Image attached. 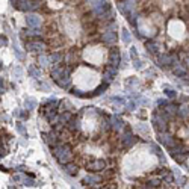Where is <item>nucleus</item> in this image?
Instances as JSON below:
<instances>
[{"mask_svg":"<svg viewBox=\"0 0 189 189\" xmlns=\"http://www.w3.org/2000/svg\"><path fill=\"white\" fill-rule=\"evenodd\" d=\"M29 109H24V110H15V117H18L20 119H23V121H26V119H29Z\"/></svg>","mask_w":189,"mask_h":189,"instance_id":"30","label":"nucleus"},{"mask_svg":"<svg viewBox=\"0 0 189 189\" xmlns=\"http://www.w3.org/2000/svg\"><path fill=\"white\" fill-rule=\"evenodd\" d=\"M162 182V177H150L145 182V188H160Z\"/></svg>","mask_w":189,"mask_h":189,"instance_id":"23","label":"nucleus"},{"mask_svg":"<svg viewBox=\"0 0 189 189\" xmlns=\"http://www.w3.org/2000/svg\"><path fill=\"white\" fill-rule=\"evenodd\" d=\"M112 177H114V171L112 169H107L106 173H103V176H101L103 180H109V178H112Z\"/></svg>","mask_w":189,"mask_h":189,"instance_id":"41","label":"nucleus"},{"mask_svg":"<svg viewBox=\"0 0 189 189\" xmlns=\"http://www.w3.org/2000/svg\"><path fill=\"white\" fill-rule=\"evenodd\" d=\"M118 74V67H112V65H107L106 70L103 71V82H112Z\"/></svg>","mask_w":189,"mask_h":189,"instance_id":"13","label":"nucleus"},{"mask_svg":"<svg viewBox=\"0 0 189 189\" xmlns=\"http://www.w3.org/2000/svg\"><path fill=\"white\" fill-rule=\"evenodd\" d=\"M118 9H119V12L126 17L129 12L136 11V0H119Z\"/></svg>","mask_w":189,"mask_h":189,"instance_id":"10","label":"nucleus"},{"mask_svg":"<svg viewBox=\"0 0 189 189\" xmlns=\"http://www.w3.org/2000/svg\"><path fill=\"white\" fill-rule=\"evenodd\" d=\"M110 121H112V129L117 130V132H119L121 129H124V126H126L124 121L119 118L118 115H112V117H110Z\"/></svg>","mask_w":189,"mask_h":189,"instance_id":"21","label":"nucleus"},{"mask_svg":"<svg viewBox=\"0 0 189 189\" xmlns=\"http://www.w3.org/2000/svg\"><path fill=\"white\" fill-rule=\"evenodd\" d=\"M0 44H2V47H6V46H8V38L5 35L0 36Z\"/></svg>","mask_w":189,"mask_h":189,"instance_id":"46","label":"nucleus"},{"mask_svg":"<svg viewBox=\"0 0 189 189\" xmlns=\"http://www.w3.org/2000/svg\"><path fill=\"white\" fill-rule=\"evenodd\" d=\"M46 47H47L46 43L39 38H32V39H29V43H26V50L30 52V53H36V55L44 53Z\"/></svg>","mask_w":189,"mask_h":189,"instance_id":"6","label":"nucleus"},{"mask_svg":"<svg viewBox=\"0 0 189 189\" xmlns=\"http://www.w3.org/2000/svg\"><path fill=\"white\" fill-rule=\"evenodd\" d=\"M64 73H65V65H62V67H56V68H53V70L50 71V77H52V80H53V82H58L61 77L64 76Z\"/></svg>","mask_w":189,"mask_h":189,"instance_id":"18","label":"nucleus"},{"mask_svg":"<svg viewBox=\"0 0 189 189\" xmlns=\"http://www.w3.org/2000/svg\"><path fill=\"white\" fill-rule=\"evenodd\" d=\"M101 43H105L106 46H114L118 41V35L115 34V29H107L106 32H103L100 36Z\"/></svg>","mask_w":189,"mask_h":189,"instance_id":"11","label":"nucleus"},{"mask_svg":"<svg viewBox=\"0 0 189 189\" xmlns=\"http://www.w3.org/2000/svg\"><path fill=\"white\" fill-rule=\"evenodd\" d=\"M109 88V82H103L100 86H97L92 92H89V97H97V95H101L106 92V89Z\"/></svg>","mask_w":189,"mask_h":189,"instance_id":"24","label":"nucleus"},{"mask_svg":"<svg viewBox=\"0 0 189 189\" xmlns=\"http://www.w3.org/2000/svg\"><path fill=\"white\" fill-rule=\"evenodd\" d=\"M100 129L103 130V132H107V130L112 129V121H110V118L109 117H106V115H100Z\"/></svg>","mask_w":189,"mask_h":189,"instance_id":"19","label":"nucleus"},{"mask_svg":"<svg viewBox=\"0 0 189 189\" xmlns=\"http://www.w3.org/2000/svg\"><path fill=\"white\" fill-rule=\"evenodd\" d=\"M133 67H135L136 70H141V68H142V62H141V59H139V58L133 61Z\"/></svg>","mask_w":189,"mask_h":189,"instance_id":"45","label":"nucleus"},{"mask_svg":"<svg viewBox=\"0 0 189 189\" xmlns=\"http://www.w3.org/2000/svg\"><path fill=\"white\" fill-rule=\"evenodd\" d=\"M183 64H185V65H186V67L189 68V56H185V59H183Z\"/></svg>","mask_w":189,"mask_h":189,"instance_id":"51","label":"nucleus"},{"mask_svg":"<svg viewBox=\"0 0 189 189\" xmlns=\"http://www.w3.org/2000/svg\"><path fill=\"white\" fill-rule=\"evenodd\" d=\"M15 56H17V58H18L20 61L24 59V55L21 53V52H20V50H18V48H15Z\"/></svg>","mask_w":189,"mask_h":189,"instance_id":"47","label":"nucleus"},{"mask_svg":"<svg viewBox=\"0 0 189 189\" xmlns=\"http://www.w3.org/2000/svg\"><path fill=\"white\" fill-rule=\"evenodd\" d=\"M138 141H139V138L135 136L129 127H126L123 136H121V145H123V148H124V150H129V148H132Z\"/></svg>","mask_w":189,"mask_h":189,"instance_id":"5","label":"nucleus"},{"mask_svg":"<svg viewBox=\"0 0 189 189\" xmlns=\"http://www.w3.org/2000/svg\"><path fill=\"white\" fill-rule=\"evenodd\" d=\"M27 73H29V76L30 77H34V79H38V77H41V70L35 67V65H30L29 68H27Z\"/></svg>","mask_w":189,"mask_h":189,"instance_id":"29","label":"nucleus"},{"mask_svg":"<svg viewBox=\"0 0 189 189\" xmlns=\"http://www.w3.org/2000/svg\"><path fill=\"white\" fill-rule=\"evenodd\" d=\"M157 142H159V144H162V145H164L165 148H168V150H171L173 147H176V145L180 144V141H178L177 138H174V136H173L168 130L157 133Z\"/></svg>","mask_w":189,"mask_h":189,"instance_id":"3","label":"nucleus"},{"mask_svg":"<svg viewBox=\"0 0 189 189\" xmlns=\"http://www.w3.org/2000/svg\"><path fill=\"white\" fill-rule=\"evenodd\" d=\"M188 114H189V109L186 106H180V109H178V112H177V117L178 118H182V119H185V118H188Z\"/></svg>","mask_w":189,"mask_h":189,"instance_id":"32","label":"nucleus"},{"mask_svg":"<svg viewBox=\"0 0 189 189\" xmlns=\"http://www.w3.org/2000/svg\"><path fill=\"white\" fill-rule=\"evenodd\" d=\"M70 94L76 95V97H82V98L89 97V92H83V91H80V89H70Z\"/></svg>","mask_w":189,"mask_h":189,"instance_id":"34","label":"nucleus"},{"mask_svg":"<svg viewBox=\"0 0 189 189\" xmlns=\"http://www.w3.org/2000/svg\"><path fill=\"white\" fill-rule=\"evenodd\" d=\"M64 171L68 174V176H71V177H74V176H77V173H79V166H77V164L76 162H68V164H65L64 165Z\"/></svg>","mask_w":189,"mask_h":189,"instance_id":"17","label":"nucleus"},{"mask_svg":"<svg viewBox=\"0 0 189 189\" xmlns=\"http://www.w3.org/2000/svg\"><path fill=\"white\" fill-rule=\"evenodd\" d=\"M151 124H153L154 130L157 132V133H160V132H165L168 130V124H169V121L166 118H164L157 110H154L153 117H151Z\"/></svg>","mask_w":189,"mask_h":189,"instance_id":"4","label":"nucleus"},{"mask_svg":"<svg viewBox=\"0 0 189 189\" xmlns=\"http://www.w3.org/2000/svg\"><path fill=\"white\" fill-rule=\"evenodd\" d=\"M36 62H38V65H39L41 68H46V67H48V64H52L50 59H48V56H44V55H41V53H39Z\"/></svg>","mask_w":189,"mask_h":189,"instance_id":"28","label":"nucleus"},{"mask_svg":"<svg viewBox=\"0 0 189 189\" xmlns=\"http://www.w3.org/2000/svg\"><path fill=\"white\" fill-rule=\"evenodd\" d=\"M121 39H123V43L124 44H129L130 41H132V38H130V34L127 29H121Z\"/></svg>","mask_w":189,"mask_h":189,"instance_id":"31","label":"nucleus"},{"mask_svg":"<svg viewBox=\"0 0 189 189\" xmlns=\"http://www.w3.org/2000/svg\"><path fill=\"white\" fill-rule=\"evenodd\" d=\"M178 62H180L178 53H160L157 56V64L160 67H174Z\"/></svg>","mask_w":189,"mask_h":189,"instance_id":"2","label":"nucleus"},{"mask_svg":"<svg viewBox=\"0 0 189 189\" xmlns=\"http://www.w3.org/2000/svg\"><path fill=\"white\" fill-rule=\"evenodd\" d=\"M52 154L55 156V159L59 162L61 165H65L73 160V150L68 144H64V142H59L58 145L52 147Z\"/></svg>","mask_w":189,"mask_h":189,"instance_id":"1","label":"nucleus"},{"mask_svg":"<svg viewBox=\"0 0 189 189\" xmlns=\"http://www.w3.org/2000/svg\"><path fill=\"white\" fill-rule=\"evenodd\" d=\"M24 106H26V109L32 110V109H34V107L36 106L35 100H34V98H26V101H24Z\"/></svg>","mask_w":189,"mask_h":189,"instance_id":"35","label":"nucleus"},{"mask_svg":"<svg viewBox=\"0 0 189 189\" xmlns=\"http://www.w3.org/2000/svg\"><path fill=\"white\" fill-rule=\"evenodd\" d=\"M48 59H50L52 64H59L61 61L64 59V53H61V52H52L48 55Z\"/></svg>","mask_w":189,"mask_h":189,"instance_id":"27","label":"nucleus"},{"mask_svg":"<svg viewBox=\"0 0 189 189\" xmlns=\"http://www.w3.org/2000/svg\"><path fill=\"white\" fill-rule=\"evenodd\" d=\"M178 109H180V106H178L177 103H173V101H168L165 106V110L168 112V114H171L173 117H176L178 112Z\"/></svg>","mask_w":189,"mask_h":189,"instance_id":"26","label":"nucleus"},{"mask_svg":"<svg viewBox=\"0 0 189 189\" xmlns=\"http://www.w3.org/2000/svg\"><path fill=\"white\" fill-rule=\"evenodd\" d=\"M67 130L71 132V133H76V132H79V130H80V114H79L77 117H73V118L68 121V124H67Z\"/></svg>","mask_w":189,"mask_h":189,"instance_id":"16","label":"nucleus"},{"mask_svg":"<svg viewBox=\"0 0 189 189\" xmlns=\"http://www.w3.org/2000/svg\"><path fill=\"white\" fill-rule=\"evenodd\" d=\"M130 58L135 61V59H138V48L135 47V46H132L130 47Z\"/></svg>","mask_w":189,"mask_h":189,"instance_id":"38","label":"nucleus"},{"mask_svg":"<svg viewBox=\"0 0 189 189\" xmlns=\"http://www.w3.org/2000/svg\"><path fill=\"white\" fill-rule=\"evenodd\" d=\"M86 2H88V3H89V5L94 8V6L97 5V3H98V2H100V0H86Z\"/></svg>","mask_w":189,"mask_h":189,"instance_id":"50","label":"nucleus"},{"mask_svg":"<svg viewBox=\"0 0 189 189\" xmlns=\"http://www.w3.org/2000/svg\"><path fill=\"white\" fill-rule=\"evenodd\" d=\"M77 50L76 48H71L70 52L65 55V61H67V65H76V61H77Z\"/></svg>","mask_w":189,"mask_h":189,"instance_id":"25","label":"nucleus"},{"mask_svg":"<svg viewBox=\"0 0 189 189\" xmlns=\"http://www.w3.org/2000/svg\"><path fill=\"white\" fill-rule=\"evenodd\" d=\"M101 180H103L101 176L98 177V176H94V174H86V176L82 178V185H83V186H89V188H92L94 185L100 183Z\"/></svg>","mask_w":189,"mask_h":189,"instance_id":"15","label":"nucleus"},{"mask_svg":"<svg viewBox=\"0 0 189 189\" xmlns=\"http://www.w3.org/2000/svg\"><path fill=\"white\" fill-rule=\"evenodd\" d=\"M23 185H24V186H29V188H30V186H34V185H35V182H34V178L24 177L23 178Z\"/></svg>","mask_w":189,"mask_h":189,"instance_id":"42","label":"nucleus"},{"mask_svg":"<svg viewBox=\"0 0 189 189\" xmlns=\"http://www.w3.org/2000/svg\"><path fill=\"white\" fill-rule=\"evenodd\" d=\"M86 171H89V173H101V171H105V168H106V160L105 159H94V160H91V162H88L86 165Z\"/></svg>","mask_w":189,"mask_h":189,"instance_id":"7","label":"nucleus"},{"mask_svg":"<svg viewBox=\"0 0 189 189\" xmlns=\"http://www.w3.org/2000/svg\"><path fill=\"white\" fill-rule=\"evenodd\" d=\"M166 103H168V100H166V98H157V101H156L157 107H165Z\"/></svg>","mask_w":189,"mask_h":189,"instance_id":"44","label":"nucleus"},{"mask_svg":"<svg viewBox=\"0 0 189 189\" xmlns=\"http://www.w3.org/2000/svg\"><path fill=\"white\" fill-rule=\"evenodd\" d=\"M174 177H176V176H174L173 173H166L165 176L162 177V180H164V183H166V185H173V183H174Z\"/></svg>","mask_w":189,"mask_h":189,"instance_id":"33","label":"nucleus"},{"mask_svg":"<svg viewBox=\"0 0 189 189\" xmlns=\"http://www.w3.org/2000/svg\"><path fill=\"white\" fill-rule=\"evenodd\" d=\"M110 9H112V8H110V3H109L107 0H100L94 8H92V12L95 14V17L100 18V17H103V15H105L106 12H109Z\"/></svg>","mask_w":189,"mask_h":189,"instance_id":"9","label":"nucleus"},{"mask_svg":"<svg viewBox=\"0 0 189 189\" xmlns=\"http://www.w3.org/2000/svg\"><path fill=\"white\" fill-rule=\"evenodd\" d=\"M15 126H17V132H18L20 135H24V136L27 135V132H26V129H24V126L21 124V123H17Z\"/></svg>","mask_w":189,"mask_h":189,"instance_id":"40","label":"nucleus"},{"mask_svg":"<svg viewBox=\"0 0 189 189\" xmlns=\"http://www.w3.org/2000/svg\"><path fill=\"white\" fill-rule=\"evenodd\" d=\"M43 139H44V142L47 144L48 147L52 148V147H55V145H58L61 142V138L59 135L55 132V130L52 129L50 132H46V133H43Z\"/></svg>","mask_w":189,"mask_h":189,"instance_id":"8","label":"nucleus"},{"mask_svg":"<svg viewBox=\"0 0 189 189\" xmlns=\"http://www.w3.org/2000/svg\"><path fill=\"white\" fill-rule=\"evenodd\" d=\"M73 117H74V115H73V112H71L70 109H68V110H62V112L59 114V123L61 124H64V126H67L68 121H70Z\"/></svg>","mask_w":189,"mask_h":189,"instance_id":"22","label":"nucleus"},{"mask_svg":"<svg viewBox=\"0 0 189 189\" xmlns=\"http://www.w3.org/2000/svg\"><path fill=\"white\" fill-rule=\"evenodd\" d=\"M61 109H62V110H67V109H73V106H71L70 103H68V101H67V100H61Z\"/></svg>","mask_w":189,"mask_h":189,"instance_id":"39","label":"nucleus"},{"mask_svg":"<svg viewBox=\"0 0 189 189\" xmlns=\"http://www.w3.org/2000/svg\"><path fill=\"white\" fill-rule=\"evenodd\" d=\"M110 100H112V101H115L117 105H126V103H127V101H126V98H123V97H119V95H114Z\"/></svg>","mask_w":189,"mask_h":189,"instance_id":"37","label":"nucleus"},{"mask_svg":"<svg viewBox=\"0 0 189 189\" xmlns=\"http://www.w3.org/2000/svg\"><path fill=\"white\" fill-rule=\"evenodd\" d=\"M107 59H109V65H112V67H121V53H119V50L115 46L110 48Z\"/></svg>","mask_w":189,"mask_h":189,"instance_id":"12","label":"nucleus"},{"mask_svg":"<svg viewBox=\"0 0 189 189\" xmlns=\"http://www.w3.org/2000/svg\"><path fill=\"white\" fill-rule=\"evenodd\" d=\"M6 154H8V145L2 142V147H0V156L3 157V156H6Z\"/></svg>","mask_w":189,"mask_h":189,"instance_id":"43","label":"nucleus"},{"mask_svg":"<svg viewBox=\"0 0 189 189\" xmlns=\"http://www.w3.org/2000/svg\"><path fill=\"white\" fill-rule=\"evenodd\" d=\"M127 109H129V110L136 109V103H135V101H127Z\"/></svg>","mask_w":189,"mask_h":189,"instance_id":"48","label":"nucleus"},{"mask_svg":"<svg viewBox=\"0 0 189 189\" xmlns=\"http://www.w3.org/2000/svg\"><path fill=\"white\" fill-rule=\"evenodd\" d=\"M165 95L168 98L174 100V98H177V91L176 89H165Z\"/></svg>","mask_w":189,"mask_h":189,"instance_id":"36","label":"nucleus"},{"mask_svg":"<svg viewBox=\"0 0 189 189\" xmlns=\"http://www.w3.org/2000/svg\"><path fill=\"white\" fill-rule=\"evenodd\" d=\"M145 50H147L150 55L157 56V55H159V44L154 43V41H147V43H145Z\"/></svg>","mask_w":189,"mask_h":189,"instance_id":"20","label":"nucleus"},{"mask_svg":"<svg viewBox=\"0 0 189 189\" xmlns=\"http://www.w3.org/2000/svg\"><path fill=\"white\" fill-rule=\"evenodd\" d=\"M41 23H43V21H41V17L36 15V14H29V15L26 17V24H27V27H30V29L39 27Z\"/></svg>","mask_w":189,"mask_h":189,"instance_id":"14","label":"nucleus"},{"mask_svg":"<svg viewBox=\"0 0 189 189\" xmlns=\"http://www.w3.org/2000/svg\"><path fill=\"white\" fill-rule=\"evenodd\" d=\"M166 173H169V171H168V169H159V171H157L156 174H159V177H164Z\"/></svg>","mask_w":189,"mask_h":189,"instance_id":"49","label":"nucleus"}]
</instances>
